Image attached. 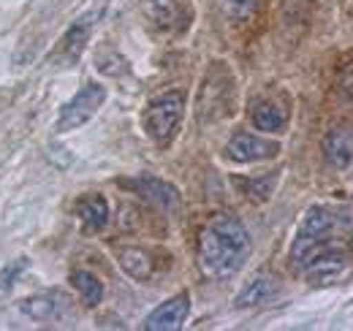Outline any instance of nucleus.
I'll return each mask as SVG.
<instances>
[{"label":"nucleus","mask_w":353,"mask_h":331,"mask_svg":"<svg viewBox=\"0 0 353 331\" xmlns=\"http://www.w3.org/2000/svg\"><path fill=\"white\" fill-rule=\"evenodd\" d=\"M353 212L343 207H312L296 228L291 245L294 269L312 280L334 277L351 252Z\"/></svg>","instance_id":"f257e3e1"},{"label":"nucleus","mask_w":353,"mask_h":331,"mask_svg":"<svg viewBox=\"0 0 353 331\" xmlns=\"http://www.w3.org/2000/svg\"><path fill=\"white\" fill-rule=\"evenodd\" d=\"M250 255V234L234 214L212 217L199 237V266L210 280L234 277Z\"/></svg>","instance_id":"f03ea898"},{"label":"nucleus","mask_w":353,"mask_h":331,"mask_svg":"<svg viewBox=\"0 0 353 331\" xmlns=\"http://www.w3.org/2000/svg\"><path fill=\"white\" fill-rule=\"evenodd\" d=\"M182 114H185V92L182 90L161 92L158 98L150 101L144 112V130L150 133L152 141L169 144L182 123Z\"/></svg>","instance_id":"7ed1b4c3"},{"label":"nucleus","mask_w":353,"mask_h":331,"mask_svg":"<svg viewBox=\"0 0 353 331\" xmlns=\"http://www.w3.org/2000/svg\"><path fill=\"white\" fill-rule=\"evenodd\" d=\"M106 101V87L103 84L90 82L85 84L60 112V120H57V130L60 133H68V130H77L85 123H90L95 117V112L103 106Z\"/></svg>","instance_id":"20e7f679"},{"label":"nucleus","mask_w":353,"mask_h":331,"mask_svg":"<svg viewBox=\"0 0 353 331\" xmlns=\"http://www.w3.org/2000/svg\"><path fill=\"white\" fill-rule=\"evenodd\" d=\"M280 152L277 141L261 139L256 133H236L228 141V158L236 163H256V161H269Z\"/></svg>","instance_id":"39448f33"},{"label":"nucleus","mask_w":353,"mask_h":331,"mask_svg":"<svg viewBox=\"0 0 353 331\" xmlns=\"http://www.w3.org/2000/svg\"><path fill=\"white\" fill-rule=\"evenodd\" d=\"M188 312H190V299H188V293H176L174 299L163 301L161 307H155V310L147 315L144 329H150V331L182 329V323L188 321Z\"/></svg>","instance_id":"423d86ee"},{"label":"nucleus","mask_w":353,"mask_h":331,"mask_svg":"<svg viewBox=\"0 0 353 331\" xmlns=\"http://www.w3.org/2000/svg\"><path fill=\"white\" fill-rule=\"evenodd\" d=\"M90 30H92V17H82L79 22H74L65 30V36L60 39L57 49L52 52V60L54 63H74V60H79L82 49L88 46Z\"/></svg>","instance_id":"0eeeda50"},{"label":"nucleus","mask_w":353,"mask_h":331,"mask_svg":"<svg viewBox=\"0 0 353 331\" xmlns=\"http://www.w3.org/2000/svg\"><path fill=\"white\" fill-rule=\"evenodd\" d=\"M131 188H136L150 204H155L158 209L163 212H174L179 207V193H176L174 185L158 179V177H139V179H131L128 182Z\"/></svg>","instance_id":"6e6552de"},{"label":"nucleus","mask_w":353,"mask_h":331,"mask_svg":"<svg viewBox=\"0 0 353 331\" xmlns=\"http://www.w3.org/2000/svg\"><path fill=\"white\" fill-rule=\"evenodd\" d=\"M323 158L334 168H348L353 163V130L351 128H332L323 136Z\"/></svg>","instance_id":"1a4fd4ad"},{"label":"nucleus","mask_w":353,"mask_h":331,"mask_svg":"<svg viewBox=\"0 0 353 331\" xmlns=\"http://www.w3.org/2000/svg\"><path fill=\"white\" fill-rule=\"evenodd\" d=\"M74 212H77V217L82 220L85 231H101V228L109 223V204H106V199L98 196V193L82 196V199L74 204Z\"/></svg>","instance_id":"9d476101"},{"label":"nucleus","mask_w":353,"mask_h":331,"mask_svg":"<svg viewBox=\"0 0 353 331\" xmlns=\"http://www.w3.org/2000/svg\"><path fill=\"white\" fill-rule=\"evenodd\" d=\"M250 117H253V125L259 130L277 133V130H283L288 125V109L283 103H277V101H261V103L253 106V114Z\"/></svg>","instance_id":"9b49d317"},{"label":"nucleus","mask_w":353,"mask_h":331,"mask_svg":"<svg viewBox=\"0 0 353 331\" xmlns=\"http://www.w3.org/2000/svg\"><path fill=\"white\" fill-rule=\"evenodd\" d=\"M60 307H63V299L60 296H52V293H41V296H33V299H25L19 304V310L33 318V321H52L60 315Z\"/></svg>","instance_id":"f8f14e48"},{"label":"nucleus","mask_w":353,"mask_h":331,"mask_svg":"<svg viewBox=\"0 0 353 331\" xmlns=\"http://www.w3.org/2000/svg\"><path fill=\"white\" fill-rule=\"evenodd\" d=\"M277 296V283L272 277H256L248 288L236 296V307H256V304H264V301H272Z\"/></svg>","instance_id":"ddd939ff"},{"label":"nucleus","mask_w":353,"mask_h":331,"mask_svg":"<svg viewBox=\"0 0 353 331\" xmlns=\"http://www.w3.org/2000/svg\"><path fill=\"white\" fill-rule=\"evenodd\" d=\"M71 285L79 290V296L88 307H98L103 301V283L92 272H85V269L71 272Z\"/></svg>","instance_id":"4468645a"},{"label":"nucleus","mask_w":353,"mask_h":331,"mask_svg":"<svg viewBox=\"0 0 353 331\" xmlns=\"http://www.w3.org/2000/svg\"><path fill=\"white\" fill-rule=\"evenodd\" d=\"M120 266L125 269V274H131L133 280H147L152 274V261L144 250L128 248L120 252Z\"/></svg>","instance_id":"2eb2a0df"},{"label":"nucleus","mask_w":353,"mask_h":331,"mask_svg":"<svg viewBox=\"0 0 353 331\" xmlns=\"http://www.w3.org/2000/svg\"><path fill=\"white\" fill-rule=\"evenodd\" d=\"M147 8L161 28H172L182 14V0H147Z\"/></svg>","instance_id":"dca6fc26"},{"label":"nucleus","mask_w":353,"mask_h":331,"mask_svg":"<svg viewBox=\"0 0 353 331\" xmlns=\"http://www.w3.org/2000/svg\"><path fill=\"white\" fill-rule=\"evenodd\" d=\"M236 185H242L245 196L256 199V201H266L274 185V177H264V179H236Z\"/></svg>","instance_id":"f3484780"},{"label":"nucleus","mask_w":353,"mask_h":331,"mask_svg":"<svg viewBox=\"0 0 353 331\" xmlns=\"http://www.w3.org/2000/svg\"><path fill=\"white\" fill-rule=\"evenodd\" d=\"M25 269H28V258H19V261H14L11 266H6V269L0 272V299L8 296V290L14 288L17 277H19Z\"/></svg>","instance_id":"a211bd4d"},{"label":"nucleus","mask_w":353,"mask_h":331,"mask_svg":"<svg viewBox=\"0 0 353 331\" xmlns=\"http://www.w3.org/2000/svg\"><path fill=\"white\" fill-rule=\"evenodd\" d=\"M261 0H223V11L231 17V19H248L256 8H259Z\"/></svg>","instance_id":"6ab92c4d"},{"label":"nucleus","mask_w":353,"mask_h":331,"mask_svg":"<svg viewBox=\"0 0 353 331\" xmlns=\"http://www.w3.org/2000/svg\"><path fill=\"white\" fill-rule=\"evenodd\" d=\"M340 90H343L345 95H351V98H353V63L345 68V74L340 77Z\"/></svg>","instance_id":"aec40b11"}]
</instances>
